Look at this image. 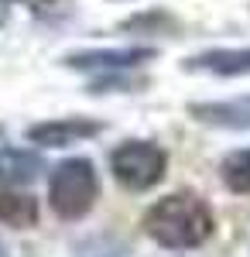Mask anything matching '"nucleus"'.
Returning <instances> with one entry per match:
<instances>
[{"instance_id":"f257e3e1","label":"nucleus","mask_w":250,"mask_h":257,"mask_svg":"<svg viewBox=\"0 0 250 257\" xmlns=\"http://www.w3.org/2000/svg\"><path fill=\"white\" fill-rule=\"evenodd\" d=\"M144 233L172 250L199 247L212 233V213L209 206L192 192H175V196L158 199L144 213Z\"/></svg>"},{"instance_id":"f03ea898","label":"nucleus","mask_w":250,"mask_h":257,"mask_svg":"<svg viewBox=\"0 0 250 257\" xmlns=\"http://www.w3.org/2000/svg\"><path fill=\"white\" fill-rule=\"evenodd\" d=\"M99 196V178L93 172V161L86 158H69L62 161L52 182H48V202L62 219H79L93 209Z\"/></svg>"},{"instance_id":"7ed1b4c3","label":"nucleus","mask_w":250,"mask_h":257,"mask_svg":"<svg viewBox=\"0 0 250 257\" xmlns=\"http://www.w3.org/2000/svg\"><path fill=\"white\" fill-rule=\"evenodd\" d=\"M110 168H113V178L123 189L144 192V189H151L165 178L168 155L151 141H123L110 155Z\"/></svg>"},{"instance_id":"20e7f679","label":"nucleus","mask_w":250,"mask_h":257,"mask_svg":"<svg viewBox=\"0 0 250 257\" xmlns=\"http://www.w3.org/2000/svg\"><path fill=\"white\" fill-rule=\"evenodd\" d=\"M103 131V123H93V120H79V117H65V120H48V123H38L28 131V138L35 144H45V148H69L82 138H93Z\"/></svg>"},{"instance_id":"39448f33","label":"nucleus","mask_w":250,"mask_h":257,"mask_svg":"<svg viewBox=\"0 0 250 257\" xmlns=\"http://www.w3.org/2000/svg\"><path fill=\"white\" fill-rule=\"evenodd\" d=\"M189 113L212 127H230V131H247L250 127V96L223 99V103H192Z\"/></svg>"},{"instance_id":"423d86ee","label":"nucleus","mask_w":250,"mask_h":257,"mask_svg":"<svg viewBox=\"0 0 250 257\" xmlns=\"http://www.w3.org/2000/svg\"><path fill=\"white\" fill-rule=\"evenodd\" d=\"M189 72H212V76H247L250 72V48H216L202 52L185 62Z\"/></svg>"},{"instance_id":"0eeeda50","label":"nucleus","mask_w":250,"mask_h":257,"mask_svg":"<svg viewBox=\"0 0 250 257\" xmlns=\"http://www.w3.org/2000/svg\"><path fill=\"white\" fill-rule=\"evenodd\" d=\"M144 59H154V48H113V52H79L69 55L65 65L72 69H127V65H141Z\"/></svg>"},{"instance_id":"6e6552de","label":"nucleus","mask_w":250,"mask_h":257,"mask_svg":"<svg viewBox=\"0 0 250 257\" xmlns=\"http://www.w3.org/2000/svg\"><path fill=\"white\" fill-rule=\"evenodd\" d=\"M0 223L4 226H35L38 223V202L24 192H14V189H0Z\"/></svg>"},{"instance_id":"1a4fd4ad","label":"nucleus","mask_w":250,"mask_h":257,"mask_svg":"<svg viewBox=\"0 0 250 257\" xmlns=\"http://www.w3.org/2000/svg\"><path fill=\"white\" fill-rule=\"evenodd\" d=\"M223 182L236 196H250V148L247 151H233L223 161Z\"/></svg>"},{"instance_id":"9d476101","label":"nucleus","mask_w":250,"mask_h":257,"mask_svg":"<svg viewBox=\"0 0 250 257\" xmlns=\"http://www.w3.org/2000/svg\"><path fill=\"white\" fill-rule=\"evenodd\" d=\"M7 14H11V0H0V24L7 21Z\"/></svg>"},{"instance_id":"9b49d317","label":"nucleus","mask_w":250,"mask_h":257,"mask_svg":"<svg viewBox=\"0 0 250 257\" xmlns=\"http://www.w3.org/2000/svg\"><path fill=\"white\" fill-rule=\"evenodd\" d=\"M0 257H11V254H7V243H4V240H0Z\"/></svg>"}]
</instances>
